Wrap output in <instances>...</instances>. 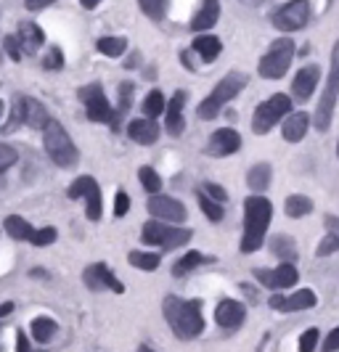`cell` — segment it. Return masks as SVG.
<instances>
[{"label":"cell","instance_id":"6da1fadb","mask_svg":"<svg viewBox=\"0 0 339 352\" xmlns=\"http://www.w3.org/2000/svg\"><path fill=\"white\" fill-rule=\"evenodd\" d=\"M273 220V204L265 196L252 194L244 201V236H241V252L252 254L265 244V233Z\"/></svg>","mask_w":339,"mask_h":352},{"label":"cell","instance_id":"7a4b0ae2","mask_svg":"<svg viewBox=\"0 0 339 352\" xmlns=\"http://www.w3.org/2000/svg\"><path fill=\"white\" fill-rule=\"evenodd\" d=\"M164 318L178 339H197L204 331V318H201V302L199 300H178V297H164Z\"/></svg>","mask_w":339,"mask_h":352},{"label":"cell","instance_id":"3957f363","mask_svg":"<svg viewBox=\"0 0 339 352\" xmlns=\"http://www.w3.org/2000/svg\"><path fill=\"white\" fill-rule=\"evenodd\" d=\"M244 85H247V74L244 72H228L217 85H215V90L199 104L197 114L199 120H215L217 114H220V109L228 104V101H233L241 90H244Z\"/></svg>","mask_w":339,"mask_h":352},{"label":"cell","instance_id":"277c9868","mask_svg":"<svg viewBox=\"0 0 339 352\" xmlns=\"http://www.w3.org/2000/svg\"><path fill=\"white\" fill-rule=\"evenodd\" d=\"M43 146H45L51 162L58 164V167H64V170L74 167L77 159H80V151H77L74 141L69 138V133L56 122V120H51V122L45 124V130H43Z\"/></svg>","mask_w":339,"mask_h":352},{"label":"cell","instance_id":"5b68a950","mask_svg":"<svg viewBox=\"0 0 339 352\" xmlns=\"http://www.w3.org/2000/svg\"><path fill=\"white\" fill-rule=\"evenodd\" d=\"M339 98V40L331 48V67H329V80H326V90L321 96V104L316 109V117H313V124L318 133H326L329 124H331V117H334V106H337Z\"/></svg>","mask_w":339,"mask_h":352},{"label":"cell","instance_id":"8992f818","mask_svg":"<svg viewBox=\"0 0 339 352\" xmlns=\"http://www.w3.org/2000/svg\"><path fill=\"white\" fill-rule=\"evenodd\" d=\"M143 236V244L149 247V244H154V247H162V249H178V247H186L188 241H191V230L188 228H178L175 223H167V220H149L141 230Z\"/></svg>","mask_w":339,"mask_h":352},{"label":"cell","instance_id":"52a82bcc","mask_svg":"<svg viewBox=\"0 0 339 352\" xmlns=\"http://www.w3.org/2000/svg\"><path fill=\"white\" fill-rule=\"evenodd\" d=\"M292 58H294V43L289 37H278V40L270 43L268 53L260 58L257 72L265 80H281L292 67Z\"/></svg>","mask_w":339,"mask_h":352},{"label":"cell","instance_id":"ba28073f","mask_svg":"<svg viewBox=\"0 0 339 352\" xmlns=\"http://www.w3.org/2000/svg\"><path fill=\"white\" fill-rule=\"evenodd\" d=\"M289 111H292V98L284 96V93H276V96H270L268 101H263V104L254 109V114H252V130L257 135H265V133H270V127L276 122H281Z\"/></svg>","mask_w":339,"mask_h":352},{"label":"cell","instance_id":"9c48e42d","mask_svg":"<svg viewBox=\"0 0 339 352\" xmlns=\"http://www.w3.org/2000/svg\"><path fill=\"white\" fill-rule=\"evenodd\" d=\"M80 101L85 104V111H88V120L90 122H107L114 124V109L109 104L107 93L98 82H90V85H83L77 90Z\"/></svg>","mask_w":339,"mask_h":352},{"label":"cell","instance_id":"30bf717a","mask_svg":"<svg viewBox=\"0 0 339 352\" xmlns=\"http://www.w3.org/2000/svg\"><path fill=\"white\" fill-rule=\"evenodd\" d=\"M310 19V3L307 0H289L273 14V27L281 32H297Z\"/></svg>","mask_w":339,"mask_h":352},{"label":"cell","instance_id":"8fae6325","mask_svg":"<svg viewBox=\"0 0 339 352\" xmlns=\"http://www.w3.org/2000/svg\"><path fill=\"white\" fill-rule=\"evenodd\" d=\"M67 194H69V199H85V214H88L93 223L101 220V188H98L96 177L90 175L77 177L69 186Z\"/></svg>","mask_w":339,"mask_h":352},{"label":"cell","instance_id":"7c38bea8","mask_svg":"<svg viewBox=\"0 0 339 352\" xmlns=\"http://www.w3.org/2000/svg\"><path fill=\"white\" fill-rule=\"evenodd\" d=\"M14 120L32 127V130H45V124L51 122L48 109L35 98H30V96H17L14 98Z\"/></svg>","mask_w":339,"mask_h":352},{"label":"cell","instance_id":"4fadbf2b","mask_svg":"<svg viewBox=\"0 0 339 352\" xmlns=\"http://www.w3.org/2000/svg\"><path fill=\"white\" fill-rule=\"evenodd\" d=\"M83 281H85V286H88L90 292H104V289L114 292V294H122V292H125L122 281H117L114 270L104 263L88 265L85 273H83Z\"/></svg>","mask_w":339,"mask_h":352},{"label":"cell","instance_id":"5bb4252c","mask_svg":"<svg viewBox=\"0 0 339 352\" xmlns=\"http://www.w3.org/2000/svg\"><path fill=\"white\" fill-rule=\"evenodd\" d=\"M268 305L273 310H278V313H300V310L316 307V305H318V297H316L313 289H300V292H294V294H289V297L273 294L268 300Z\"/></svg>","mask_w":339,"mask_h":352},{"label":"cell","instance_id":"9a60e30c","mask_svg":"<svg viewBox=\"0 0 339 352\" xmlns=\"http://www.w3.org/2000/svg\"><path fill=\"white\" fill-rule=\"evenodd\" d=\"M149 212L157 220H167V223H175V226H180L188 217V212H186V207L180 204L178 199H170V196H162V194H151V199H149Z\"/></svg>","mask_w":339,"mask_h":352},{"label":"cell","instance_id":"2e32d148","mask_svg":"<svg viewBox=\"0 0 339 352\" xmlns=\"http://www.w3.org/2000/svg\"><path fill=\"white\" fill-rule=\"evenodd\" d=\"M254 278L263 283L265 289H289L300 281V273L292 263H281L276 270H254Z\"/></svg>","mask_w":339,"mask_h":352},{"label":"cell","instance_id":"e0dca14e","mask_svg":"<svg viewBox=\"0 0 339 352\" xmlns=\"http://www.w3.org/2000/svg\"><path fill=\"white\" fill-rule=\"evenodd\" d=\"M241 148V135L231 130V127H223V130H215L210 143H207V154L210 157H231Z\"/></svg>","mask_w":339,"mask_h":352},{"label":"cell","instance_id":"ac0fdd59","mask_svg":"<svg viewBox=\"0 0 339 352\" xmlns=\"http://www.w3.org/2000/svg\"><path fill=\"white\" fill-rule=\"evenodd\" d=\"M318 80H321V69L318 67H303V69L297 72L294 82H292V98L305 104L313 96V90L318 88Z\"/></svg>","mask_w":339,"mask_h":352},{"label":"cell","instance_id":"d6986e66","mask_svg":"<svg viewBox=\"0 0 339 352\" xmlns=\"http://www.w3.org/2000/svg\"><path fill=\"white\" fill-rule=\"evenodd\" d=\"M244 318H247V310H244L241 302L236 300H223L217 302V307H215V320L223 329H239L244 323Z\"/></svg>","mask_w":339,"mask_h":352},{"label":"cell","instance_id":"ffe728a7","mask_svg":"<svg viewBox=\"0 0 339 352\" xmlns=\"http://www.w3.org/2000/svg\"><path fill=\"white\" fill-rule=\"evenodd\" d=\"M310 122H313V120H310L305 111H292V114H286L284 124H281V135H284V141L300 143L305 135H307Z\"/></svg>","mask_w":339,"mask_h":352},{"label":"cell","instance_id":"44dd1931","mask_svg":"<svg viewBox=\"0 0 339 352\" xmlns=\"http://www.w3.org/2000/svg\"><path fill=\"white\" fill-rule=\"evenodd\" d=\"M127 135L141 146H151L160 141V127L154 122V117H146V120H135L127 124Z\"/></svg>","mask_w":339,"mask_h":352},{"label":"cell","instance_id":"7402d4cb","mask_svg":"<svg viewBox=\"0 0 339 352\" xmlns=\"http://www.w3.org/2000/svg\"><path fill=\"white\" fill-rule=\"evenodd\" d=\"M17 37L19 43H21V48H24V53H37L40 45L45 43V35H43V30L37 27L35 21H21Z\"/></svg>","mask_w":339,"mask_h":352},{"label":"cell","instance_id":"603a6c76","mask_svg":"<svg viewBox=\"0 0 339 352\" xmlns=\"http://www.w3.org/2000/svg\"><path fill=\"white\" fill-rule=\"evenodd\" d=\"M220 19V0H204L201 11L191 19V30L194 32H204V30H212Z\"/></svg>","mask_w":339,"mask_h":352},{"label":"cell","instance_id":"cb8c5ba5","mask_svg":"<svg viewBox=\"0 0 339 352\" xmlns=\"http://www.w3.org/2000/svg\"><path fill=\"white\" fill-rule=\"evenodd\" d=\"M183 106H186V93L178 90L173 98H170V106H167V130L173 135H180L186 130V122H183Z\"/></svg>","mask_w":339,"mask_h":352},{"label":"cell","instance_id":"d4e9b609","mask_svg":"<svg viewBox=\"0 0 339 352\" xmlns=\"http://www.w3.org/2000/svg\"><path fill=\"white\" fill-rule=\"evenodd\" d=\"M191 51L197 53L204 64H212L215 58L220 56V51H223V43L215 35H199L197 40L191 43Z\"/></svg>","mask_w":339,"mask_h":352},{"label":"cell","instance_id":"484cf974","mask_svg":"<svg viewBox=\"0 0 339 352\" xmlns=\"http://www.w3.org/2000/svg\"><path fill=\"white\" fill-rule=\"evenodd\" d=\"M270 177H273V170H270V164L265 162H260V164H254L250 170V175H247V183H250V188L254 194H263L265 188L270 186Z\"/></svg>","mask_w":339,"mask_h":352},{"label":"cell","instance_id":"4316f807","mask_svg":"<svg viewBox=\"0 0 339 352\" xmlns=\"http://www.w3.org/2000/svg\"><path fill=\"white\" fill-rule=\"evenodd\" d=\"M284 210L292 220H300V217H305V214H310V212H313V201L303 194H292L284 201Z\"/></svg>","mask_w":339,"mask_h":352},{"label":"cell","instance_id":"83f0119b","mask_svg":"<svg viewBox=\"0 0 339 352\" xmlns=\"http://www.w3.org/2000/svg\"><path fill=\"white\" fill-rule=\"evenodd\" d=\"M215 257H207V254H201V252H188L186 257H180L178 263H175V267H173V273L175 276H186V273H191V270H197L199 265L204 263H212Z\"/></svg>","mask_w":339,"mask_h":352},{"label":"cell","instance_id":"f1b7e54d","mask_svg":"<svg viewBox=\"0 0 339 352\" xmlns=\"http://www.w3.org/2000/svg\"><path fill=\"white\" fill-rule=\"evenodd\" d=\"M32 226L24 220V217H19V214H11V217H6V233L11 236V239H19V241H30V236H32Z\"/></svg>","mask_w":339,"mask_h":352},{"label":"cell","instance_id":"f546056e","mask_svg":"<svg viewBox=\"0 0 339 352\" xmlns=\"http://www.w3.org/2000/svg\"><path fill=\"white\" fill-rule=\"evenodd\" d=\"M133 93H135V85H130V82H122L120 85V106L114 109V130H120V124H122V117H125L127 111H130V104H133Z\"/></svg>","mask_w":339,"mask_h":352},{"label":"cell","instance_id":"4dcf8cb0","mask_svg":"<svg viewBox=\"0 0 339 352\" xmlns=\"http://www.w3.org/2000/svg\"><path fill=\"white\" fill-rule=\"evenodd\" d=\"M270 252H273L276 257L286 260V263L297 260V244H294L289 236H276V239L270 241Z\"/></svg>","mask_w":339,"mask_h":352},{"label":"cell","instance_id":"1f68e13d","mask_svg":"<svg viewBox=\"0 0 339 352\" xmlns=\"http://www.w3.org/2000/svg\"><path fill=\"white\" fill-rule=\"evenodd\" d=\"M127 260H130V265L133 267H138V270H157L162 263V257L157 254V252H130L127 254Z\"/></svg>","mask_w":339,"mask_h":352},{"label":"cell","instance_id":"d6a6232c","mask_svg":"<svg viewBox=\"0 0 339 352\" xmlns=\"http://www.w3.org/2000/svg\"><path fill=\"white\" fill-rule=\"evenodd\" d=\"M199 207H201V212H204L212 223H220V220H223V214H226V212H223V201L212 199L204 188H201V194H199Z\"/></svg>","mask_w":339,"mask_h":352},{"label":"cell","instance_id":"836d02e7","mask_svg":"<svg viewBox=\"0 0 339 352\" xmlns=\"http://www.w3.org/2000/svg\"><path fill=\"white\" fill-rule=\"evenodd\" d=\"M56 320L54 318H35L32 320V336H35V342H51L56 334Z\"/></svg>","mask_w":339,"mask_h":352},{"label":"cell","instance_id":"e575fe53","mask_svg":"<svg viewBox=\"0 0 339 352\" xmlns=\"http://www.w3.org/2000/svg\"><path fill=\"white\" fill-rule=\"evenodd\" d=\"M98 51L109 56V58H117L127 51V40L125 37H101L98 40Z\"/></svg>","mask_w":339,"mask_h":352},{"label":"cell","instance_id":"d590c367","mask_svg":"<svg viewBox=\"0 0 339 352\" xmlns=\"http://www.w3.org/2000/svg\"><path fill=\"white\" fill-rule=\"evenodd\" d=\"M164 109H167L164 96H162L160 90H151V93L146 96V101H143V114H146V117H160Z\"/></svg>","mask_w":339,"mask_h":352},{"label":"cell","instance_id":"8d00e7d4","mask_svg":"<svg viewBox=\"0 0 339 352\" xmlns=\"http://www.w3.org/2000/svg\"><path fill=\"white\" fill-rule=\"evenodd\" d=\"M141 3V11L151 21H162L167 14V0H138Z\"/></svg>","mask_w":339,"mask_h":352},{"label":"cell","instance_id":"74e56055","mask_svg":"<svg viewBox=\"0 0 339 352\" xmlns=\"http://www.w3.org/2000/svg\"><path fill=\"white\" fill-rule=\"evenodd\" d=\"M138 177H141V186L149 191V194H160V188H162V177L151 170V167H141L138 170Z\"/></svg>","mask_w":339,"mask_h":352},{"label":"cell","instance_id":"f35d334b","mask_svg":"<svg viewBox=\"0 0 339 352\" xmlns=\"http://www.w3.org/2000/svg\"><path fill=\"white\" fill-rule=\"evenodd\" d=\"M56 228H40V230H32V236H30V244H35V247H51L56 241Z\"/></svg>","mask_w":339,"mask_h":352},{"label":"cell","instance_id":"ab89813d","mask_svg":"<svg viewBox=\"0 0 339 352\" xmlns=\"http://www.w3.org/2000/svg\"><path fill=\"white\" fill-rule=\"evenodd\" d=\"M19 162V151L8 143H0V173H6L8 167H14Z\"/></svg>","mask_w":339,"mask_h":352},{"label":"cell","instance_id":"60d3db41","mask_svg":"<svg viewBox=\"0 0 339 352\" xmlns=\"http://www.w3.org/2000/svg\"><path fill=\"white\" fill-rule=\"evenodd\" d=\"M339 249V236L334 233V230H329V236H323V241L318 244V257H329V254H334Z\"/></svg>","mask_w":339,"mask_h":352},{"label":"cell","instance_id":"b9f144b4","mask_svg":"<svg viewBox=\"0 0 339 352\" xmlns=\"http://www.w3.org/2000/svg\"><path fill=\"white\" fill-rule=\"evenodd\" d=\"M43 67H45V69H61V67H64V53H61V48H51V51L45 53Z\"/></svg>","mask_w":339,"mask_h":352},{"label":"cell","instance_id":"7bdbcfd3","mask_svg":"<svg viewBox=\"0 0 339 352\" xmlns=\"http://www.w3.org/2000/svg\"><path fill=\"white\" fill-rule=\"evenodd\" d=\"M3 48H6V53H8V58L11 61H21V43H19V37H14V35H8L6 40H3Z\"/></svg>","mask_w":339,"mask_h":352},{"label":"cell","instance_id":"ee69618b","mask_svg":"<svg viewBox=\"0 0 339 352\" xmlns=\"http://www.w3.org/2000/svg\"><path fill=\"white\" fill-rule=\"evenodd\" d=\"M127 210H130V196L120 188V191H117V196H114V217H125Z\"/></svg>","mask_w":339,"mask_h":352},{"label":"cell","instance_id":"f6af8a7d","mask_svg":"<svg viewBox=\"0 0 339 352\" xmlns=\"http://www.w3.org/2000/svg\"><path fill=\"white\" fill-rule=\"evenodd\" d=\"M316 342H318V329H307V331L300 336V350L303 352L316 350Z\"/></svg>","mask_w":339,"mask_h":352},{"label":"cell","instance_id":"bcb514c9","mask_svg":"<svg viewBox=\"0 0 339 352\" xmlns=\"http://www.w3.org/2000/svg\"><path fill=\"white\" fill-rule=\"evenodd\" d=\"M204 191L212 196V199H217V201H223V204H226V199H228L226 188H220V186H215V183H204Z\"/></svg>","mask_w":339,"mask_h":352},{"label":"cell","instance_id":"7dc6e473","mask_svg":"<svg viewBox=\"0 0 339 352\" xmlns=\"http://www.w3.org/2000/svg\"><path fill=\"white\" fill-rule=\"evenodd\" d=\"M323 347H326V352L331 350H339V326L337 329H334V331H331V334H329V339H326V344H323Z\"/></svg>","mask_w":339,"mask_h":352},{"label":"cell","instance_id":"c3c4849f","mask_svg":"<svg viewBox=\"0 0 339 352\" xmlns=\"http://www.w3.org/2000/svg\"><path fill=\"white\" fill-rule=\"evenodd\" d=\"M51 3H56V0H27V8H30V11H43V8H48Z\"/></svg>","mask_w":339,"mask_h":352},{"label":"cell","instance_id":"681fc988","mask_svg":"<svg viewBox=\"0 0 339 352\" xmlns=\"http://www.w3.org/2000/svg\"><path fill=\"white\" fill-rule=\"evenodd\" d=\"M17 350L19 352H27V350H30V342H27L24 331H19V334H17Z\"/></svg>","mask_w":339,"mask_h":352},{"label":"cell","instance_id":"f907efd6","mask_svg":"<svg viewBox=\"0 0 339 352\" xmlns=\"http://www.w3.org/2000/svg\"><path fill=\"white\" fill-rule=\"evenodd\" d=\"M323 226H326L329 230H334V233L339 236V217H326V220H323Z\"/></svg>","mask_w":339,"mask_h":352},{"label":"cell","instance_id":"816d5d0a","mask_svg":"<svg viewBox=\"0 0 339 352\" xmlns=\"http://www.w3.org/2000/svg\"><path fill=\"white\" fill-rule=\"evenodd\" d=\"M11 310H14V305H11V302H6V305H0V318H6V316H8V313H11Z\"/></svg>","mask_w":339,"mask_h":352},{"label":"cell","instance_id":"f5cc1de1","mask_svg":"<svg viewBox=\"0 0 339 352\" xmlns=\"http://www.w3.org/2000/svg\"><path fill=\"white\" fill-rule=\"evenodd\" d=\"M80 3H83V8H88V11H93V8H96V6L101 3V0H80Z\"/></svg>","mask_w":339,"mask_h":352},{"label":"cell","instance_id":"db71d44e","mask_svg":"<svg viewBox=\"0 0 339 352\" xmlns=\"http://www.w3.org/2000/svg\"><path fill=\"white\" fill-rule=\"evenodd\" d=\"M3 109H6V106H3V101H0V117H3Z\"/></svg>","mask_w":339,"mask_h":352},{"label":"cell","instance_id":"11a10c76","mask_svg":"<svg viewBox=\"0 0 339 352\" xmlns=\"http://www.w3.org/2000/svg\"><path fill=\"white\" fill-rule=\"evenodd\" d=\"M0 61H3V53H0Z\"/></svg>","mask_w":339,"mask_h":352},{"label":"cell","instance_id":"9f6ffc18","mask_svg":"<svg viewBox=\"0 0 339 352\" xmlns=\"http://www.w3.org/2000/svg\"><path fill=\"white\" fill-rule=\"evenodd\" d=\"M337 154H339V146H337Z\"/></svg>","mask_w":339,"mask_h":352}]
</instances>
